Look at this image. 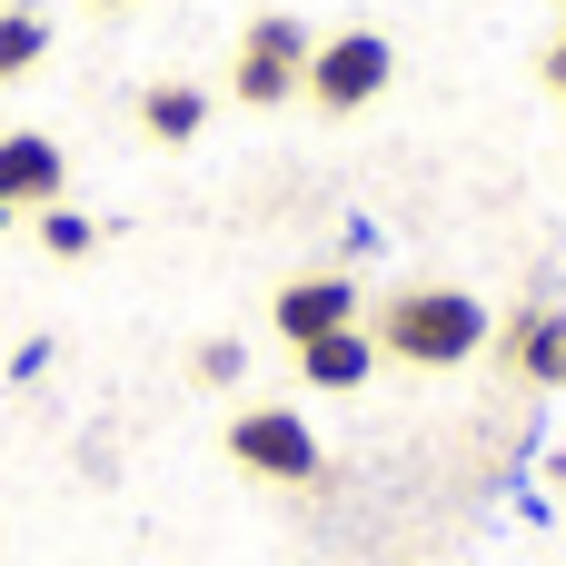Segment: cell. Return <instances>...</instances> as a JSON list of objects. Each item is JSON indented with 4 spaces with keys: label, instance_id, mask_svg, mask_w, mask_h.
<instances>
[{
    "label": "cell",
    "instance_id": "obj_6",
    "mask_svg": "<svg viewBox=\"0 0 566 566\" xmlns=\"http://www.w3.org/2000/svg\"><path fill=\"white\" fill-rule=\"evenodd\" d=\"M0 199H10V209H50V199H70V159H60V139H40V129H0Z\"/></svg>",
    "mask_w": 566,
    "mask_h": 566
},
{
    "label": "cell",
    "instance_id": "obj_7",
    "mask_svg": "<svg viewBox=\"0 0 566 566\" xmlns=\"http://www.w3.org/2000/svg\"><path fill=\"white\" fill-rule=\"evenodd\" d=\"M497 358H507L527 388H566V308H517L507 338H497Z\"/></svg>",
    "mask_w": 566,
    "mask_h": 566
},
{
    "label": "cell",
    "instance_id": "obj_3",
    "mask_svg": "<svg viewBox=\"0 0 566 566\" xmlns=\"http://www.w3.org/2000/svg\"><path fill=\"white\" fill-rule=\"evenodd\" d=\"M229 458L249 478H269V488H318L328 478V448H318V428L298 408H239L229 418Z\"/></svg>",
    "mask_w": 566,
    "mask_h": 566
},
{
    "label": "cell",
    "instance_id": "obj_11",
    "mask_svg": "<svg viewBox=\"0 0 566 566\" xmlns=\"http://www.w3.org/2000/svg\"><path fill=\"white\" fill-rule=\"evenodd\" d=\"M30 219H40V249H50V259H90V249H99V219H80L70 199H50V209H30Z\"/></svg>",
    "mask_w": 566,
    "mask_h": 566
},
{
    "label": "cell",
    "instance_id": "obj_12",
    "mask_svg": "<svg viewBox=\"0 0 566 566\" xmlns=\"http://www.w3.org/2000/svg\"><path fill=\"white\" fill-rule=\"evenodd\" d=\"M189 378H199V388H239V378H249V348H239V338H199V348H189Z\"/></svg>",
    "mask_w": 566,
    "mask_h": 566
},
{
    "label": "cell",
    "instance_id": "obj_2",
    "mask_svg": "<svg viewBox=\"0 0 566 566\" xmlns=\"http://www.w3.org/2000/svg\"><path fill=\"white\" fill-rule=\"evenodd\" d=\"M308 20H289V10H259L249 30H239V50H229V99L239 109H279V99H298L308 90Z\"/></svg>",
    "mask_w": 566,
    "mask_h": 566
},
{
    "label": "cell",
    "instance_id": "obj_1",
    "mask_svg": "<svg viewBox=\"0 0 566 566\" xmlns=\"http://www.w3.org/2000/svg\"><path fill=\"white\" fill-rule=\"evenodd\" d=\"M368 338H378V358H408V368H468L497 328L468 289H398Z\"/></svg>",
    "mask_w": 566,
    "mask_h": 566
},
{
    "label": "cell",
    "instance_id": "obj_8",
    "mask_svg": "<svg viewBox=\"0 0 566 566\" xmlns=\"http://www.w3.org/2000/svg\"><path fill=\"white\" fill-rule=\"evenodd\" d=\"M298 378L348 398V388H368V378H378V338H368V328H328V338H308V348H298Z\"/></svg>",
    "mask_w": 566,
    "mask_h": 566
},
{
    "label": "cell",
    "instance_id": "obj_9",
    "mask_svg": "<svg viewBox=\"0 0 566 566\" xmlns=\"http://www.w3.org/2000/svg\"><path fill=\"white\" fill-rule=\"evenodd\" d=\"M139 129H149L159 149H189V139L209 129V90H199V80H149V90H139Z\"/></svg>",
    "mask_w": 566,
    "mask_h": 566
},
{
    "label": "cell",
    "instance_id": "obj_10",
    "mask_svg": "<svg viewBox=\"0 0 566 566\" xmlns=\"http://www.w3.org/2000/svg\"><path fill=\"white\" fill-rule=\"evenodd\" d=\"M50 60V20L40 10H0V80H30Z\"/></svg>",
    "mask_w": 566,
    "mask_h": 566
},
{
    "label": "cell",
    "instance_id": "obj_13",
    "mask_svg": "<svg viewBox=\"0 0 566 566\" xmlns=\"http://www.w3.org/2000/svg\"><path fill=\"white\" fill-rule=\"evenodd\" d=\"M547 80H557V90H566V40H557V50H547Z\"/></svg>",
    "mask_w": 566,
    "mask_h": 566
},
{
    "label": "cell",
    "instance_id": "obj_15",
    "mask_svg": "<svg viewBox=\"0 0 566 566\" xmlns=\"http://www.w3.org/2000/svg\"><path fill=\"white\" fill-rule=\"evenodd\" d=\"M99 10H129V0H99Z\"/></svg>",
    "mask_w": 566,
    "mask_h": 566
},
{
    "label": "cell",
    "instance_id": "obj_14",
    "mask_svg": "<svg viewBox=\"0 0 566 566\" xmlns=\"http://www.w3.org/2000/svg\"><path fill=\"white\" fill-rule=\"evenodd\" d=\"M10 219H20V209H10V199H0V229H10Z\"/></svg>",
    "mask_w": 566,
    "mask_h": 566
},
{
    "label": "cell",
    "instance_id": "obj_4",
    "mask_svg": "<svg viewBox=\"0 0 566 566\" xmlns=\"http://www.w3.org/2000/svg\"><path fill=\"white\" fill-rule=\"evenodd\" d=\"M388 70H398V50H388L378 30H338V40H318V50H308V109L358 119V109L388 90Z\"/></svg>",
    "mask_w": 566,
    "mask_h": 566
},
{
    "label": "cell",
    "instance_id": "obj_5",
    "mask_svg": "<svg viewBox=\"0 0 566 566\" xmlns=\"http://www.w3.org/2000/svg\"><path fill=\"white\" fill-rule=\"evenodd\" d=\"M269 318H279L289 348H308V338H328V328H358V289H348L338 269H318V279H289V289L269 298Z\"/></svg>",
    "mask_w": 566,
    "mask_h": 566
}]
</instances>
